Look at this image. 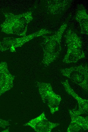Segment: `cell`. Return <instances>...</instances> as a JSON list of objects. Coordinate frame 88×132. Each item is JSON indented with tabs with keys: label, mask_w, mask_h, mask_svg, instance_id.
<instances>
[{
	"label": "cell",
	"mask_w": 88,
	"mask_h": 132,
	"mask_svg": "<svg viewBox=\"0 0 88 132\" xmlns=\"http://www.w3.org/2000/svg\"><path fill=\"white\" fill-rule=\"evenodd\" d=\"M67 26V24H63L52 36H43L44 39L41 44L44 52L42 62L45 67L49 66L58 57L61 50L60 42L62 35Z\"/></svg>",
	"instance_id": "6da1fadb"
},
{
	"label": "cell",
	"mask_w": 88,
	"mask_h": 132,
	"mask_svg": "<svg viewBox=\"0 0 88 132\" xmlns=\"http://www.w3.org/2000/svg\"><path fill=\"white\" fill-rule=\"evenodd\" d=\"M6 20L0 26L1 31L7 34L25 36L28 23L33 19L31 12L19 15L11 13H4Z\"/></svg>",
	"instance_id": "7a4b0ae2"
},
{
	"label": "cell",
	"mask_w": 88,
	"mask_h": 132,
	"mask_svg": "<svg viewBox=\"0 0 88 132\" xmlns=\"http://www.w3.org/2000/svg\"><path fill=\"white\" fill-rule=\"evenodd\" d=\"M65 37L68 50L63 62L66 63H75L79 59L84 58L85 54L82 49L80 38L71 30H68Z\"/></svg>",
	"instance_id": "3957f363"
},
{
	"label": "cell",
	"mask_w": 88,
	"mask_h": 132,
	"mask_svg": "<svg viewBox=\"0 0 88 132\" xmlns=\"http://www.w3.org/2000/svg\"><path fill=\"white\" fill-rule=\"evenodd\" d=\"M37 86L42 101L49 107L53 114L58 110V106L61 100L60 96L53 91L49 83L38 82Z\"/></svg>",
	"instance_id": "277c9868"
},
{
	"label": "cell",
	"mask_w": 88,
	"mask_h": 132,
	"mask_svg": "<svg viewBox=\"0 0 88 132\" xmlns=\"http://www.w3.org/2000/svg\"><path fill=\"white\" fill-rule=\"evenodd\" d=\"M62 74L70 79L85 90L88 91V69L87 65L72 67L61 70Z\"/></svg>",
	"instance_id": "5b68a950"
},
{
	"label": "cell",
	"mask_w": 88,
	"mask_h": 132,
	"mask_svg": "<svg viewBox=\"0 0 88 132\" xmlns=\"http://www.w3.org/2000/svg\"><path fill=\"white\" fill-rule=\"evenodd\" d=\"M59 124L49 121L45 117L44 112L36 118L33 119L24 125L29 126L37 132H50Z\"/></svg>",
	"instance_id": "8992f818"
},
{
	"label": "cell",
	"mask_w": 88,
	"mask_h": 132,
	"mask_svg": "<svg viewBox=\"0 0 88 132\" xmlns=\"http://www.w3.org/2000/svg\"><path fill=\"white\" fill-rule=\"evenodd\" d=\"M37 36V34L35 32L27 36L19 38H4L0 41V50L3 52L10 49L11 52H14L16 47L21 46L25 43Z\"/></svg>",
	"instance_id": "52a82bcc"
},
{
	"label": "cell",
	"mask_w": 88,
	"mask_h": 132,
	"mask_svg": "<svg viewBox=\"0 0 88 132\" xmlns=\"http://www.w3.org/2000/svg\"><path fill=\"white\" fill-rule=\"evenodd\" d=\"M14 78V76L9 71L7 63L1 62L0 63V97L12 88Z\"/></svg>",
	"instance_id": "ba28073f"
},
{
	"label": "cell",
	"mask_w": 88,
	"mask_h": 132,
	"mask_svg": "<svg viewBox=\"0 0 88 132\" xmlns=\"http://www.w3.org/2000/svg\"><path fill=\"white\" fill-rule=\"evenodd\" d=\"M71 121L67 130L68 132H78L88 129V117L80 116L73 110H69Z\"/></svg>",
	"instance_id": "9c48e42d"
},
{
	"label": "cell",
	"mask_w": 88,
	"mask_h": 132,
	"mask_svg": "<svg viewBox=\"0 0 88 132\" xmlns=\"http://www.w3.org/2000/svg\"><path fill=\"white\" fill-rule=\"evenodd\" d=\"M61 82L63 85L66 92L77 101L79 106V109L78 110L81 114L87 112L88 100L81 98L75 92L71 87L68 80L61 81Z\"/></svg>",
	"instance_id": "30bf717a"
},
{
	"label": "cell",
	"mask_w": 88,
	"mask_h": 132,
	"mask_svg": "<svg viewBox=\"0 0 88 132\" xmlns=\"http://www.w3.org/2000/svg\"><path fill=\"white\" fill-rule=\"evenodd\" d=\"M75 19L80 23L81 33L87 35L88 15L83 7H79Z\"/></svg>",
	"instance_id": "8fae6325"
},
{
	"label": "cell",
	"mask_w": 88,
	"mask_h": 132,
	"mask_svg": "<svg viewBox=\"0 0 88 132\" xmlns=\"http://www.w3.org/2000/svg\"><path fill=\"white\" fill-rule=\"evenodd\" d=\"M53 1V3H52L50 5V7H48L49 8H52L49 10H51V11L53 12V13H54V12H58L61 11L63 10V9H65V7L67 6V1ZM50 11V12H51Z\"/></svg>",
	"instance_id": "7c38bea8"
},
{
	"label": "cell",
	"mask_w": 88,
	"mask_h": 132,
	"mask_svg": "<svg viewBox=\"0 0 88 132\" xmlns=\"http://www.w3.org/2000/svg\"><path fill=\"white\" fill-rule=\"evenodd\" d=\"M9 125L8 121L0 119V127L5 128Z\"/></svg>",
	"instance_id": "4fadbf2b"
}]
</instances>
